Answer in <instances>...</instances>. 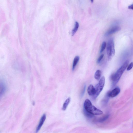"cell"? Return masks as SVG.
<instances>
[{
	"label": "cell",
	"mask_w": 133,
	"mask_h": 133,
	"mask_svg": "<svg viewBox=\"0 0 133 133\" xmlns=\"http://www.w3.org/2000/svg\"><path fill=\"white\" fill-rule=\"evenodd\" d=\"M128 60L125 61L124 64L118 69L116 73L113 74L111 76V78L113 82L114 86L116 85L117 83L122 76V74L126 69L129 63Z\"/></svg>",
	"instance_id": "1"
},
{
	"label": "cell",
	"mask_w": 133,
	"mask_h": 133,
	"mask_svg": "<svg viewBox=\"0 0 133 133\" xmlns=\"http://www.w3.org/2000/svg\"><path fill=\"white\" fill-rule=\"evenodd\" d=\"M84 109L93 115L99 116L103 113L102 111L93 106L90 101L88 99L85 100L84 103Z\"/></svg>",
	"instance_id": "2"
},
{
	"label": "cell",
	"mask_w": 133,
	"mask_h": 133,
	"mask_svg": "<svg viewBox=\"0 0 133 133\" xmlns=\"http://www.w3.org/2000/svg\"><path fill=\"white\" fill-rule=\"evenodd\" d=\"M107 53L108 60L110 61L112 60L115 54L114 42L113 39H110L108 43Z\"/></svg>",
	"instance_id": "3"
},
{
	"label": "cell",
	"mask_w": 133,
	"mask_h": 133,
	"mask_svg": "<svg viewBox=\"0 0 133 133\" xmlns=\"http://www.w3.org/2000/svg\"><path fill=\"white\" fill-rule=\"evenodd\" d=\"M105 77H103L101 78L99 83L95 86V88L96 90V93L93 96V98L95 99L97 97L100 93L102 91L105 85Z\"/></svg>",
	"instance_id": "4"
},
{
	"label": "cell",
	"mask_w": 133,
	"mask_h": 133,
	"mask_svg": "<svg viewBox=\"0 0 133 133\" xmlns=\"http://www.w3.org/2000/svg\"><path fill=\"white\" fill-rule=\"evenodd\" d=\"M120 91V88L118 87H117L110 92L108 94V96L111 98L115 97L119 94Z\"/></svg>",
	"instance_id": "5"
},
{
	"label": "cell",
	"mask_w": 133,
	"mask_h": 133,
	"mask_svg": "<svg viewBox=\"0 0 133 133\" xmlns=\"http://www.w3.org/2000/svg\"><path fill=\"white\" fill-rule=\"evenodd\" d=\"M46 116L45 114H44L40 118V121H39V124L36 128V133H38L40 130L46 120Z\"/></svg>",
	"instance_id": "6"
},
{
	"label": "cell",
	"mask_w": 133,
	"mask_h": 133,
	"mask_svg": "<svg viewBox=\"0 0 133 133\" xmlns=\"http://www.w3.org/2000/svg\"><path fill=\"white\" fill-rule=\"evenodd\" d=\"M121 28L119 27L116 26L113 27L111 29L105 33V35L106 36L112 34L116 32L120 31Z\"/></svg>",
	"instance_id": "7"
},
{
	"label": "cell",
	"mask_w": 133,
	"mask_h": 133,
	"mask_svg": "<svg viewBox=\"0 0 133 133\" xmlns=\"http://www.w3.org/2000/svg\"><path fill=\"white\" fill-rule=\"evenodd\" d=\"M87 92L88 94L90 96H94L96 93L95 87L92 85H90L88 88Z\"/></svg>",
	"instance_id": "8"
},
{
	"label": "cell",
	"mask_w": 133,
	"mask_h": 133,
	"mask_svg": "<svg viewBox=\"0 0 133 133\" xmlns=\"http://www.w3.org/2000/svg\"><path fill=\"white\" fill-rule=\"evenodd\" d=\"M6 90V86L3 83H0V98L4 94Z\"/></svg>",
	"instance_id": "9"
},
{
	"label": "cell",
	"mask_w": 133,
	"mask_h": 133,
	"mask_svg": "<svg viewBox=\"0 0 133 133\" xmlns=\"http://www.w3.org/2000/svg\"><path fill=\"white\" fill-rule=\"evenodd\" d=\"M79 59L80 57L78 56H77L75 57L72 65V70L73 71L74 70Z\"/></svg>",
	"instance_id": "10"
},
{
	"label": "cell",
	"mask_w": 133,
	"mask_h": 133,
	"mask_svg": "<svg viewBox=\"0 0 133 133\" xmlns=\"http://www.w3.org/2000/svg\"><path fill=\"white\" fill-rule=\"evenodd\" d=\"M71 100V98H67L63 104L62 110H66Z\"/></svg>",
	"instance_id": "11"
},
{
	"label": "cell",
	"mask_w": 133,
	"mask_h": 133,
	"mask_svg": "<svg viewBox=\"0 0 133 133\" xmlns=\"http://www.w3.org/2000/svg\"><path fill=\"white\" fill-rule=\"evenodd\" d=\"M102 71L100 70H98L96 72L94 75V78L97 80H100L102 75Z\"/></svg>",
	"instance_id": "12"
},
{
	"label": "cell",
	"mask_w": 133,
	"mask_h": 133,
	"mask_svg": "<svg viewBox=\"0 0 133 133\" xmlns=\"http://www.w3.org/2000/svg\"><path fill=\"white\" fill-rule=\"evenodd\" d=\"M79 26L78 23L77 22H76L75 23V26L74 28L72 31V35L73 36L77 31Z\"/></svg>",
	"instance_id": "13"
},
{
	"label": "cell",
	"mask_w": 133,
	"mask_h": 133,
	"mask_svg": "<svg viewBox=\"0 0 133 133\" xmlns=\"http://www.w3.org/2000/svg\"><path fill=\"white\" fill-rule=\"evenodd\" d=\"M106 43L104 41L103 42L100 49V53L102 52L105 50L106 47Z\"/></svg>",
	"instance_id": "14"
},
{
	"label": "cell",
	"mask_w": 133,
	"mask_h": 133,
	"mask_svg": "<svg viewBox=\"0 0 133 133\" xmlns=\"http://www.w3.org/2000/svg\"><path fill=\"white\" fill-rule=\"evenodd\" d=\"M84 112L85 116L91 118L94 116V115L87 112L84 109Z\"/></svg>",
	"instance_id": "15"
},
{
	"label": "cell",
	"mask_w": 133,
	"mask_h": 133,
	"mask_svg": "<svg viewBox=\"0 0 133 133\" xmlns=\"http://www.w3.org/2000/svg\"><path fill=\"white\" fill-rule=\"evenodd\" d=\"M109 115H107L106 116L101 118H100V119H99V122H100V123H102V122L106 120L109 118Z\"/></svg>",
	"instance_id": "16"
},
{
	"label": "cell",
	"mask_w": 133,
	"mask_h": 133,
	"mask_svg": "<svg viewBox=\"0 0 133 133\" xmlns=\"http://www.w3.org/2000/svg\"><path fill=\"white\" fill-rule=\"evenodd\" d=\"M104 56V55L102 54L99 57V58L97 60V63H99L103 59Z\"/></svg>",
	"instance_id": "17"
},
{
	"label": "cell",
	"mask_w": 133,
	"mask_h": 133,
	"mask_svg": "<svg viewBox=\"0 0 133 133\" xmlns=\"http://www.w3.org/2000/svg\"><path fill=\"white\" fill-rule=\"evenodd\" d=\"M133 66V62H132L129 64L128 66L127 69V70L129 71L131 70Z\"/></svg>",
	"instance_id": "18"
},
{
	"label": "cell",
	"mask_w": 133,
	"mask_h": 133,
	"mask_svg": "<svg viewBox=\"0 0 133 133\" xmlns=\"http://www.w3.org/2000/svg\"><path fill=\"white\" fill-rule=\"evenodd\" d=\"M86 88V86H85V87L83 89V91H82V93H81V96H83V95L84 94V93H85V91Z\"/></svg>",
	"instance_id": "19"
},
{
	"label": "cell",
	"mask_w": 133,
	"mask_h": 133,
	"mask_svg": "<svg viewBox=\"0 0 133 133\" xmlns=\"http://www.w3.org/2000/svg\"><path fill=\"white\" fill-rule=\"evenodd\" d=\"M133 5L132 4L130 6H129L128 7V8L129 9H132L133 10Z\"/></svg>",
	"instance_id": "20"
},
{
	"label": "cell",
	"mask_w": 133,
	"mask_h": 133,
	"mask_svg": "<svg viewBox=\"0 0 133 133\" xmlns=\"http://www.w3.org/2000/svg\"><path fill=\"white\" fill-rule=\"evenodd\" d=\"M91 2L93 3V0H91Z\"/></svg>",
	"instance_id": "21"
}]
</instances>
